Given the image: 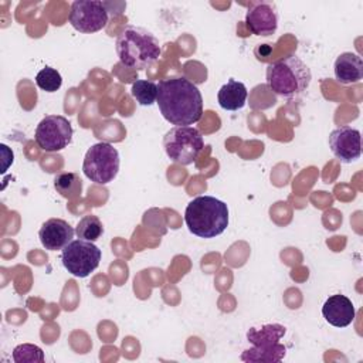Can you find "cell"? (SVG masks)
<instances>
[{
    "instance_id": "obj_14",
    "label": "cell",
    "mask_w": 363,
    "mask_h": 363,
    "mask_svg": "<svg viewBox=\"0 0 363 363\" xmlns=\"http://www.w3.org/2000/svg\"><path fill=\"white\" fill-rule=\"evenodd\" d=\"M333 71L340 84H356L363 78V61L354 52H342L335 60Z\"/></svg>"
},
{
    "instance_id": "obj_3",
    "label": "cell",
    "mask_w": 363,
    "mask_h": 363,
    "mask_svg": "<svg viewBox=\"0 0 363 363\" xmlns=\"http://www.w3.org/2000/svg\"><path fill=\"white\" fill-rule=\"evenodd\" d=\"M119 61L133 69H145L156 62L162 54L157 38L146 28L128 26L115 43Z\"/></svg>"
},
{
    "instance_id": "obj_4",
    "label": "cell",
    "mask_w": 363,
    "mask_h": 363,
    "mask_svg": "<svg viewBox=\"0 0 363 363\" xmlns=\"http://www.w3.org/2000/svg\"><path fill=\"white\" fill-rule=\"evenodd\" d=\"M312 79L309 67L295 54L284 57L267 67L269 89L282 98L302 95Z\"/></svg>"
},
{
    "instance_id": "obj_8",
    "label": "cell",
    "mask_w": 363,
    "mask_h": 363,
    "mask_svg": "<svg viewBox=\"0 0 363 363\" xmlns=\"http://www.w3.org/2000/svg\"><path fill=\"white\" fill-rule=\"evenodd\" d=\"M72 125L62 115H47L35 128V143L45 152H58L72 142Z\"/></svg>"
},
{
    "instance_id": "obj_19",
    "label": "cell",
    "mask_w": 363,
    "mask_h": 363,
    "mask_svg": "<svg viewBox=\"0 0 363 363\" xmlns=\"http://www.w3.org/2000/svg\"><path fill=\"white\" fill-rule=\"evenodd\" d=\"M130 94L142 106H150L157 99V84L147 79H136L130 86Z\"/></svg>"
},
{
    "instance_id": "obj_16",
    "label": "cell",
    "mask_w": 363,
    "mask_h": 363,
    "mask_svg": "<svg viewBox=\"0 0 363 363\" xmlns=\"http://www.w3.org/2000/svg\"><path fill=\"white\" fill-rule=\"evenodd\" d=\"M286 328L279 323H268L261 328H251L247 332V340L257 347H271L279 343Z\"/></svg>"
},
{
    "instance_id": "obj_7",
    "label": "cell",
    "mask_w": 363,
    "mask_h": 363,
    "mask_svg": "<svg viewBox=\"0 0 363 363\" xmlns=\"http://www.w3.org/2000/svg\"><path fill=\"white\" fill-rule=\"evenodd\" d=\"M101 250L92 242L82 238L72 240L61 250V261L64 268L77 278H86L94 272L101 261Z\"/></svg>"
},
{
    "instance_id": "obj_5",
    "label": "cell",
    "mask_w": 363,
    "mask_h": 363,
    "mask_svg": "<svg viewBox=\"0 0 363 363\" xmlns=\"http://www.w3.org/2000/svg\"><path fill=\"white\" fill-rule=\"evenodd\" d=\"M119 152L108 142L92 145L84 157L82 172L96 184L111 183L119 172Z\"/></svg>"
},
{
    "instance_id": "obj_1",
    "label": "cell",
    "mask_w": 363,
    "mask_h": 363,
    "mask_svg": "<svg viewBox=\"0 0 363 363\" xmlns=\"http://www.w3.org/2000/svg\"><path fill=\"white\" fill-rule=\"evenodd\" d=\"M156 104L162 116L174 126H190L203 115L201 92L184 77L160 81Z\"/></svg>"
},
{
    "instance_id": "obj_20",
    "label": "cell",
    "mask_w": 363,
    "mask_h": 363,
    "mask_svg": "<svg viewBox=\"0 0 363 363\" xmlns=\"http://www.w3.org/2000/svg\"><path fill=\"white\" fill-rule=\"evenodd\" d=\"M75 234L78 235V238L94 242L104 234L102 221L94 214L84 216L75 227Z\"/></svg>"
},
{
    "instance_id": "obj_12",
    "label": "cell",
    "mask_w": 363,
    "mask_h": 363,
    "mask_svg": "<svg viewBox=\"0 0 363 363\" xmlns=\"http://www.w3.org/2000/svg\"><path fill=\"white\" fill-rule=\"evenodd\" d=\"M75 230L62 218H50L40 227L38 238L48 251L64 250L74 238Z\"/></svg>"
},
{
    "instance_id": "obj_18",
    "label": "cell",
    "mask_w": 363,
    "mask_h": 363,
    "mask_svg": "<svg viewBox=\"0 0 363 363\" xmlns=\"http://www.w3.org/2000/svg\"><path fill=\"white\" fill-rule=\"evenodd\" d=\"M54 189L57 193H60L61 197L74 200L82 193V180L74 172H62L55 176Z\"/></svg>"
},
{
    "instance_id": "obj_17",
    "label": "cell",
    "mask_w": 363,
    "mask_h": 363,
    "mask_svg": "<svg viewBox=\"0 0 363 363\" xmlns=\"http://www.w3.org/2000/svg\"><path fill=\"white\" fill-rule=\"evenodd\" d=\"M286 347L281 343H277L275 346L271 347H257L252 346L247 350L242 352L241 360L248 362V363H274V362H281L285 357Z\"/></svg>"
},
{
    "instance_id": "obj_15",
    "label": "cell",
    "mask_w": 363,
    "mask_h": 363,
    "mask_svg": "<svg viewBox=\"0 0 363 363\" xmlns=\"http://www.w3.org/2000/svg\"><path fill=\"white\" fill-rule=\"evenodd\" d=\"M247 96H248L247 86L242 82L234 78H230L220 88L217 94V101H218V105L225 111H238L244 108L247 102Z\"/></svg>"
},
{
    "instance_id": "obj_22",
    "label": "cell",
    "mask_w": 363,
    "mask_h": 363,
    "mask_svg": "<svg viewBox=\"0 0 363 363\" xmlns=\"http://www.w3.org/2000/svg\"><path fill=\"white\" fill-rule=\"evenodd\" d=\"M35 84L40 89L45 92H55L62 85V77L55 68L44 67L37 72Z\"/></svg>"
},
{
    "instance_id": "obj_13",
    "label": "cell",
    "mask_w": 363,
    "mask_h": 363,
    "mask_svg": "<svg viewBox=\"0 0 363 363\" xmlns=\"http://www.w3.org/2000/svg\"><path fill=\"white\" fill-rule=\"evenodd\" d=\"M322 315L326 319V322L330 323L332 326L346 328L353 322L356 311L354 305L347 296L336 294L325 301L322 306Z\"/></svg>"
},
{
    "instance_id": "obj_21",
    "label": "cell",
    "mask_w": 363,
    "mask_h": 363,
    "mask_svg": "<svg viewBox=\"0 0 363 363\" xmlns=\"http://www.w3.org/2000/svg\"><path fill=\"white\" fill-rule=\"evenodd\" d=\"M11 356L16 363H41L45 359L43 349L33 343H23L16 346Z\"/></svg>"
},
{
    "instance_id": "obj_2",
    "label": "cell",
    "mask_w": 363,
    "mask_h": 363,
    "mask_svg": "<svg viewBox=\"0 0 363 363\" xmlns=\"http://www.w3.org/2000/svg\"><path fill=\"white\" fill-rule=\"evenodd\" d=\"M184 223L191 234L214 238L228 227V207L213 196H197L184 210Z\"/></svg>"
},
{
    "instance_id": "obj_11",
    "label": "cell",
    "mask_w": 363,
    "mask_h": 363,
    "mask_svg": "<svg viewBox=\"0 0 363 363\" xmlns=\"http://www.w3.org/2000/svg\"><path fill=\"white\" fill-rule=\"evenodd\" d=\"M278 10L272 1H255L245 13V24L254 35L268 37L278 28Z\"/></svg>"
},
{
    "instance_id": "obj_10",
    "label": "cell",
    "mask_w": 363,
    "mask_h": 363,
    "mask_svg": "<svg viewBox=\"0 0 363 363\" xmlns=\"http://www.w3.org/2000/svg\"><path fill=\"white\" fill-rule=\"evenodd\" d=\"M329 147L342 163H352L362 155L360 132L352 126H340L330 132Z\"/></svg>"
},
{
    "instance_id": "obj_6",
    "label": "cell",
    "mask_w": 363,
    "mask_h": 363,
    "mask_svg": "<svg viewBox=\"0 0 363 363\" xmlns=\"http://www.w3.org/2000/svg\"><path fill=\"white\" fill-rule=\"evenodd\" d=\"M163 147L170 160L187 166L197 159L204 147V140L193 126H174L163 136Z\"/></svg>"
},
{
    "instance_id": "obj_9",
    "label": "cell",
    "mask_w": 363,
    "mask_h": 363,
    "mask_svg": "<svg viewBox=\"0 0 363 363\" xmlns=\"http://www.w3.org/2000/svg\"><path fill=\"white\" fill-rule=\"evenodd\" d=\"M68 18L77 31L96 33L108 24V4L99 0H75L71 4Z\"/></svg>"
}]
</instances>
